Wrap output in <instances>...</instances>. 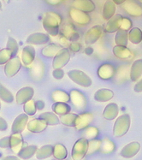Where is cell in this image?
Listing matches in <instances>:
<instances>
[{
	"label": "cell",
	"instance_id": "836d02e7",
	"mask_svg": "<svg viewBox=\"0 0 142 160\" xmlns=\"http://www.w3.org/2000/svg\"><path fill=\"white\" fill-rule=\"evenodd\" d=\"M40 118L46 122L47 125L50 126H54V125H58L60 123L59 118L53 112H44L40 115Z\"/></svg>",
	"mask_w": 142,
	"mask_h": 160
},
{
	"label": "cell",
	"instance_id": "b9f144b4",
	"mask_svg": "<svg viewBox=\"0 0 142 160\" xmlns=\"http://www.w3.org/2000/svg\"><path fill=\"white\" fill-rule=\"evenodd\" d=\"M114 150H115V144L113 143V141L107 138L104 139V141H102V143H101V147H100V151L103 153H110Z\"/></svg>",
	"mask_w": 142,
	"mask_h": 160
},
{
	"label": "cell",
	"instance_id": "8fae6325",
	"mask_svg": "<svg viewBox=\"0 0 142 160\" xmlns=\"http://www.w3.org/2000/svg\"><path fill=\"white\" fill-rule=\"evenodd\" d=\"M60 31L62 36L70 42H76L80 39L79 33L77 32L75 25H73L72 23L67 22L63 24Z\"/></svg>",
	"mask_w": 142,
	"mask_h": 160
},
{
	"label": "cell",
	"instance_id": "7bdbcfd3",
	"mask_svg": "<svg viewBox=\"0 0 142 160\" xmlns=\"http://www.w3.org/2000/svg\"><path fill=\"white\" fill-rule=\"evenodd\" d=\"M11 58H13V56L10 50L8 48L0 50V65H5Z\"/></svg>",
	"mask_w": 142,
	"mask_h": 160
},
{
	"label": "cell",
	"instance_id": "816d5d0a",
	"mask_svg": "<svg viewBox=\"0 0 142 160\" xmlns=\"http://www.w3.org/2000/svg\"><path fill=\"white\" fill-rule=\"evenodd\" d=\"M134 91L135 92H138V93L142 92V78L136 82L135 85L134 87Z\"/></svg>",
	"mask_w": 142,
	"mask_h": 160
},
{
	"label": "cell",
	"instance_id": "ab89813d",
	"mask_svg": "<svg viewBox=\"0 0 142 160\" xmlns=\"http://www.w3.org/2000/svg\"><path fill=\"white\" fill-rule=\"evenodd\" d=\"M102 141L98 140V139H93L88 141V149H87V153L86 155H92L95 153L96 152L100 150Z\"/></svg>",
	"mask_w": 142,
	"mask_h": 160
},
{
	"label": "cell",
	"instance_id": "60d3db41",
	"mask_svg": "<svg viewBox=\"0 0 142 160\" xmlns=\"http://www.w3.org/2000/svg\"><path fill=\"white\" fill-rule=\"evenodd\" d=\"M23 111L24 113L27 115L28 117H32L36 114L37 108L35 105V101L33 99H31L29 101H27L23 105Z\"/></svg>",
	"mask_w": 142,
	"mask_h": 160
},
{
	"label": "cell",
	"instance_id": "603a6c76",
	"mask_svg": "<svg viewBox=\"0 0 142 160\" xmlns=\"http://www.w3.org/2000/svg\"><path fill=\"white\" fill-rule=\"evenodd\" d=\"M23 138L22 134L14 133L10 136V147L15 153H18L23 147Z\"/></svg>",
	"mask_w": 142,
	"mask_h": 160
},
{
	"label": "cell",
	"instance_id": "bcb514c9",
	"mask_svg": "<svg viewBox=\"0 0 142 160\" xmlns=\"http://www.w3.org/2000/svg\"><path fill=\"white\" fill-rule=\"evenodd\" d=\"M133 22L131 20L127 17H123L122 18V23H121V27H120V29L123 30V31H129V30L132 28Z\"/></svg>",
	"mask_w": 142,
	"mask_h": 160
},
{
	"label": "cell",
	"instance_id": "9f6ffc18",
	"mask_svg": "<svg viewBox=\"0 0 142 160\" xmlns=\"http://www.w3.org/2000/svg\"><path fill=\"white\" fill-rule=\"evenodd\" d=\"M2 160H21V158L16 157V156H6L2 158Z\"/></svg>",
	"mask_w": 142,
	"mask_h": 160
},
{
	"label": "cell",
	"instance_id": "4dcf8cb0",
	"mask_svg": "<svg viewBox=\"0 0 142 160\" xmlns=\"http://www.w3.org/2000/svg\"><path fill=\"white\" fill-rule=\"evenodd\" d=\"M53 147L51 145H45L40 148H38L35 156L36 158L39 160L47 159L52 155Z\"/></svg>",
	"mask_w": 142,
	"mask_h": 160
},
{
	"label": "cell",
	"instance_id": "d6986e66",
	"mask_svg": "<svg viewBox=\"0 0 142 160\" xmlns=\"http://www.w3.org/2000/svg\"><path fill=\"white\" fill-rule=\"evenodd\" d=\"M140 150V144L137 141L127 144L121 151V156L124 158H131L135 156Z\"/></svg>",
	"mask_w": 142,
	"mask_h": 160
},
{
	"label": "cell",
	"instance_id": "cb8c5ba5",
	"mask_svg": "<svg viewBox=\"0 0 142 160\" xmlns=\"http://www.w3.org/2000/svg\"><path fill=\"white\" fill-rule=\"evenodd\" d=\"M119 114V107L116 103H110L106 105L103 111V117L108 121H112L117 118Z\"/></svg>",
	"mask_w": 142,
	"mask_h": 160
},
{
	"label": "cell",
	"instance_id": "277c9868",
	"mask_svg": "<svg viewBox=\"0 0 142 160\" xmlns=\"http://www.w3.org/2000/svg\"><path fill=\"white\" fill-rule=\"evenodd\" d=\"M88 141L86 138H81L76 141L71 152V157L73 160H82L87 153Z\"/></svg>",
	"mask_w": 142,
	"mask_h": 160
},
{
	"label": "cell",
	"instance_id": "3957f363",
	"mask_svg": "<svg viewBox=\"0 0 142 160\" xmlns=\"http://www.w3.org/2000/svg\"><path fill=\"white\" fill-rule=\"evenodd\" d=\"M69 78L77 85L83 88H89L93 84V81L85 72L79 69H72L67 73Z\"/></svg>",
	"mask_w": 142,
	"mask_h": 160
},
{
	"label": "cell",
	"instance_id": "d4e9b609",
	"mask_svg": "<svg viewBox=\"0 0 142 160\" xmlns=\"http://www.w3.org/2000/svg\"><path fill=\"white\" fill-rule=\"evenodd\" d=\"M112 52L114 56L121 60H128L133 58V53L127 46H115L113 47Z\"/></svg>",
	"mask_w": 142,
	"mask_h": 160
},
{
	"label": "cell",
	"instance_id": "f1b7e54d",
	"mask_svg": "<svg viewBox=\"0 0 142 160\" xmlns=\"http://www.w3.org/2000/svg\"><path fill=\"white\" fill-rule=\"evenodd\" d=\"M37 150H38V147L36 146L31 145V146H27L25 147H22L17 154H18L19 158L29 159V158H33L35 155Z\"/></svg>",
	"mask_w": 142,
	"mask_h": 160
},
{
	"label": "cell",
	"instance_id": "52a82bcc",
	"mask_svg": "<svg viewBox=\"0 0 142 160\" xmlns=\"http://www.w3.org/2000/svg\"><path fill=\"white\" fill-rule=\"evenodd\" d=\"M70 17L74 22L80 26H87L91 22V17L88 13L76 10L73 7H71L70 10Z\"/></svg>",
	"mask_w": 142,
	"mask_h": 160
},
{
	"label": "cell",
	"instance_id": "e0dca14e",
	"mask_svg": "<svg viewBox=\"0 0 142 160\" xmlns=\"http://www.w3.org/2000/svg\"><path fill=\"white\" fill-rule=\"evenodd\" d=\"M47 127H48V125L47 122L40 118H33L32 120L28 121L27 124V130L31 133H34V134L43 132L47 129Z\"/></svg>",
	"mask_w": 142,
	"mask_h": 160
},
{
	"label": "cell",
	"instance_id": "ac0fdd59",
	"mask_svg": "<svg viewBox=\"0 0 142 160\" xmlns=\"http://www.w3.org/2000/svg\"><path fill=\"white\" fill-rule=\"evenodd\" d=\"M123 10L133 17H142V6L134 1H126L122 4Z\"/></svg>",
	"mask_w": 142,
	"mask_h": 160
},
{
	"label": "cell",
	"instance_id": "91938a15",
	"mask_svg": "<svg viewBox=\"0 0 142 160\" xmlns=\"http://www.w3.org/2000/svg\"><path fill=\"white\" fill-rule=\"evenodd\" d=\"M3 1L4 3H9V2H10V0H3Z\"/></svg>",
	"mask_w": 142,
	"mask_h": 160
},
{
	"label": "cell",
	"instance_id": "7a4b0ae2",
	"mask_svg": "<svg viewBox=\"0 0 142 160\" xmlns=\"http://www.w3.org/2000/svg\"><path fill=\"white\" fill-rule=\"evenodd\" d=\"M131 125V118L129 114H123L116 118V120L113 127V135L115 137H122L124 136Z\"/></svg>",
	"mask_w": 142,
	"mask_h": 160
},
{
	"label": "cell",
	"instance_id": "681fc988",
	"mask_svg": "<svg viewBox=\"0 0 142 160\" xmlns=\"http://www.w3.org/2000/svg\"><path fill=\"white\" fill-rule=\"evenodd\" d=\"M10 147V136H5V137L0 139V148H8Z\"/></svg>",
	"mask_w": 142,
	"mask_h": 160
},
{
	"label": "cell",
	"instance_id": "74e56055",
	"mask_svg": "<svg viewBox=\"0 0 142 160\" xmlns=\"http://www.w3.org/2000/svg\"><path fill=\"white\" fill-rule=\"evenodd\" d=\"M44 73H45V64L40 60H38L37 62H35V64L32 68L31 75H33L34 79H40L43 76Z\"/></svg>",
	"mask_w": 142,
	"mask_h": 160
},
{
	"label": "cell",
	"instance_id": "30bf717a",
	"mask_svg": "<svg viewBox=\"0 0 142 160\" xmlns=\"http://www.w3.org/2000/svg\"><path fill=\"white\" fill-rule=\"evenodd\" d=\"M22 68V61L19 58L15 57L13 58H11L4 65V74L8 78H11L17 75L18 72L20 71Z\"/></svg>",
	"mask_w": 142,
	"mask_h": 160
},
{
	"label": "cell",
	"instance_id": "83f0119b",
	"mask_svg": "<svg viewBox=\"0 0 142 160\" xmlns=\"http://www.w3.org/2000/svg\"><path fill=\"white\" fill-rule=\"evenodd\" d=\"M116 13V4L112 0H107L103 8V18L106 21L110 20Z\"/></svg>",
	"mask_w": 142,
	"mask_h": 160
},
{
	"label": "cell",
	"instance_id": "5bb4252c",
	"mask_svg": "<svg viewBox=\"0 0 142 160\" xmlns=\"http://www.w3.org/2000/svg\"><path fill=\"white\" fill-rule=\"evenodd\" d=\"M36 52L33 46L28 45L26 46L22 49V62L25 67H30L32 66L34 60H35Z\"/></svg>",
	"mask_w": 142,
	"mask_h": 160
},
{
	"label": "cell",
	"instance_id": "11a10c76",
	"mask_svg": "<svg viewBox=\"0 0 142 160\" xmlns=\"http://www.w3.org/2000/svg\"><path fill=\"white\" fill-rule=\"evenodd\" d=\"M47 3L51 4V5H56V4H59L60 3H62L63 0H46Z\"/></svg>",
	"mask_w": 142,
	"mask_h": 160
},
{
	"label": "cell",
	"instance_id": "6125c7cd",
	"mask_svg": "<svg viewBox=\"0 0 142 160\" xmlns=\"http://www.w3.org/2000/svg\"><path fill=\"white\" fill-rule=\"evenodd\" d=\"M0 110H1V102H0Z\"/></svg>",
	"mask_w": 142,
	"mask_h": 160
},
{
	"label": "cell",
	"instance_id": "8992f818",
	"mask_svg": "<svg viewBox=\"0 0 142 160\" xmlns=\"http://www.w3.org/2000/svg\"><path fill=\"white\" fill-rule=\"evenodd\" d=\"M70 60V52L68 48H62L53 58V69H63Z\"/></svg>",
	"mask_w": 142,
	"mask_h": 160
},
{
	"label": "cell",
	"instance_id": "d590c367",
	"mask_svg": "<svg viewBox=\"0 0 142 160\" xmlns=\"http://www.w3.org/2000/svg\"><path fill=\"white\" fill-rule=\"evenodd\" d=\"M129 42V33L127 31L119 29L115 36V43L116 46H127Z\"/></svg>",
	"mask_w": 142,
	"mask_h": 160
},
{
	"label": "cell",
	"instance_id": "44dd1931",
	"mask_svg": "<svg viewBox=\"0 0 142 160\" xmlns=\"http://www.w3.org/2000/svg\"><path fill=\"white\" fill-rule=\"evenodd\" d=\"M72 7L86 13L93 12L95 10V4L92 0H74L72 2Z\"/></svg>",
	"mask_w": 142,
	"mask_h": 160
},
{
	"label": "cell",
	"instance_id": "db71d44e",
	"mask_svg": "<svg viewBox=\"0 0 142 160\" xmlns=\"http://www.w3.org/2000/svg\"><path fill=\"white\" fill-rule=\"evenodd\" d=\"M35 105H36L37 108V111L39 110V111H41V110H43L45 106H46V104H45V102L43 100H38V101H35Z\"/></svg>",
	"mask_w": 142,
	"mask_h": 160
},
{
	"label": "cell",
	"instance_id": "6da1fadb",
	"mask_svg": "<svg viewBox=\"0 0 142 160\" xmlns=\"http://www.w3.org/2000/svg\"><path fill=\"white\" fill-rule=\"evenodd\" d=\"M61 23H62V17L59 14L53 11H47L43 15L42 17L43 28L50 35H58Z\"/></svg>",
	"mask_w": 142,
	"mask_h": 160
},
{
	"label": "cell",
	"instance_id": "680465c9",
	"mask_svg": "<svg viewBox=\"0 0 142 160\" xmlns=\"http://www.w3.org/2000/svg\"><path fill=\"white\" fill-rule=\"evenodd\" d=\"M127 0H112V2L115 4H117V5H122V3H125Z\"/></svg>",
	"mask_w": 142,
	"mask_h": 160
},
{
	"label": "cell",
	"instance_id": "9a60e30c",
	"mask_svg": "<svg viewBox=\"0 0 142 160\" xmlns=\"http://www.w3.org/2000/svg\"><path fill=\"white\" fill-rule=\"evenodd\" d=\"M28 122V116L25 113L20 114L15 118L12 127H11V132L12 134L14 133H19L22 134L24 131V129L27 128V124Z\"/></svg>",
	"mask_w": 142,
	"mask_h": 160
},
{
	"label": "cell",
	"instance_id": "5b68a950",
	"mask_svg": "<svg viewBox=\"0 0 142 160\" xmlns=\"http://www.w3.org/2000/svg\"><path fill=\"white\" fill-rule=\"evenodd\" d=\"M70 102L72 103V105L75 106L77 111H81L85 110L87 105L86 98L85 95L79 90L73 89L70 92Z\"/></svg>",
	"mask_w": 142,
	"mask_h": 160
},
{
	"label": "cell",
	"instance_id": "f546056e",
	"mask_svg": "<svg viewBox=\"0 0 142 160\" xmlns=\"http://www.w3.org/2000/svg\"><path fill=\"white\" fill-rule=\"evenodd\" d=\"M51 110H52L53 113H55L56 115L63 116V115H66L68 113H70V111H71V107L67 103L56 102V103H54L52 105Z\"/></svg>",
	"mask_w": 142,
	"mask_h": 160
},
{
	"label": "cell",
	"instance_id": "ba28073f",
	"mask_svg": "<svg viewBox=\"0 0 142 160\" xmlns=\"http://www.w3.org/2000/svg\"><path fill=\"white\" fill-rule=\"evenodd\" d=\"M116 71V69L115 66L109 62H105L99 66L97 74L99 79H101L103 81H110L115 76Z\"/></svg>",
	"mask_w": 142,
	"mask_h": 160
},
{
	"label": "cell",
	"instance_id": "f35d334b",
	"mask_svg": "<svg viewBox=\"0 0 142 160\" xmlns=\"http://www.w3.org/2000/svg\"><path fill=\"white\" fill-rule=\"evenodd\" d=\"M0 99L8 104H10L14 101V96L11 93V92L1 83H0Z\"/></svg>",
	"mask_w": 142,
	"mask_h": 160
},
{
	"label": "cell",
	"instance_id": "d6a6232c",
	"mask_svg": "<svg viewBox=\"0 0 142 160\" xmlns=\"http://www.w3.org/2000/svg\"><path fill=\"white\" fill-rule=\"evenodd\" d=\"M52 155L57 160H64L68 157V151L63 144H56L53 147Z\"/></svg>",
	"mask_w": 142,
	"mask_h": 160
},
{
	"label": "cell",
	"instance_id": "94428289",
	"mask_svg": "<svg viewBox=\"0 0 142 160\" xmlns=\"http://www.w3.org/2000/svg\"><path fill=\"white\" fill-rule=\"evenodd\" d=\"M2 10V3H1V1H0V10Z\"/></svg>",
	"mask_w": 142,
	"mask_h": 160
},
{
	"label": "cell",
	"instance_id": "484cf974",
	"mask_svg": "<svg viewBox=\"0 0 142 160\" xmlns=\"http://www.w3.org/2000/svg\"><path fill=\"white\" fill-rule=\"evenodd\" d=\"M114 97V92L108 88H101L96 91L94 93V99L97 102H107L112 99Z\"/></svg>",
	"mask_w": 142,
	"mask_h": 160
},
{
	"label": "cell",
	"instance_id": "9c48e42d",
	"mask_svg": "<svg viewBox=\"0 0 142 160\" xmlns=\"http://www.w3.org/2000/svg\"><path fill=\"white\" fill-rule=\"evenodd\" d=\"M103 32H104V28L100 25L92 27L89 30H87V32L85 34L84 41L86 45H93L101 38Z\"/></svg>",
	"mask_w": 142,
	"mask_h": 160
},
{
	"label": "cell",
	"instance_id": "8d00e7d4",
	"mask_svg": "<svg viewBox=\"0 0 142 160\" xmlns=\"http://www.w3.org/2000/svg\"><path fill=\"white\" fill-rule=\"evenodd\" d=\"M77 117H78V114L70 112L68 114L60 117V122L63 123V125H65V126H68V127H75Z\"/></svg>",
	"mask_w": 142,
	"mask_h": 160
},
{
	"label": "cell",
	"instance_id": "ffe728a7",
	"mask_svg": "<svg viewBox=\"0 0 142 160\" xmlns=\"http://www.w3.org/2000/svg\"><path fill=\"white\" fill-rule=\"evenodd\" d=\"M50 41L49 35L43 33H35L30 34L27 39V43L28 45H33V46H41V45H46Z\"/></svg>",
	"mask_w": 142,
	"mask_h": 160
},
{
	"label": "cell",
	"instance_id": "7c38bea8",
	"mask_svg": "<svg viewBox=\"0 0 142 160\" xmlns=\"http://www.w3.org/2000/svg\"><path fill=\"white\" fill-rule=\"evenodd\" d=\"M93 121V115L91 112H83L78 115L76 118V125L75 128L76 130L81 131L85 130L86 128L89 127L90 123H92Z\"/></svg>",
	"mask_w": 142,
	"mask_h": 160
},
{
	"label": "cell",
	"instance_id": "7402d4cb",
	"mask_svg": "<svg viewBox=\"0 0 142 160\" xmlns=\"http://www.w3.org/2000/svg\"><path fill=\"white\" fill-rule=\"evenodd\" d=\"M142 75V59H137L131 65L129 69V77L131 82H136L139 81Z\"/></svg>",
	"mask_w": 142,
	"mask_h": 160
},
{
	"label": "cell",
	"instance_id": "c3c4849f",
	"mask_svg": "<svg viewBox=\"0 0 142 160\" xmlns=\"http://www.w3.org/2000/svg\"><path fill=\"white\" fill-rule=\"evenodd\" d=\"M52 75L53 77L56 79V80H61L64 76V71L63 70V69H54L52 72Z\"/></svg>",
	"mask_w": 142,
	"mask_h": 160
},
{
	"label": "cell",
	"instance_id": "6f0895ef",
	"mask_svg": "<svg viewBox=\"0 0 142 160\" xmlns=\"http://www.w3.org/2000/svg\"><path fill=\"white\" fill-rule=\"evenodd\" d=\"M85 53L88 56L92 55L93 53V49L92 47H90V46H87L86 49H85Z\"/></svg>",
	"mask_w": 142,
	"mask_h": 160
},
{
	"label": "cell",
	"instance_id": "4fadbf2b",
	"mask_svg": "<svg viewBox=\"0 0 142 160\" xmlns=\"http://www.w3.org/2000/svg\"><path fill=\"white\" fill-rule=\"evenodd\" d=\"M34 90L31 87H24L17 92L16 102L17 105H24L25 103L33 99Z\"/></svg>",
	"mask_w": 142,
	"mask_h": 160
},
{
	"label": "cell",
	"instance_id": "f907efd6",
	"mask_svg": "<svg viewBox=\"0 0 142 160\" xmlns=\"http://www.w3.org/2000/svg\"><path fill=\"white\" fill-rule=\"evenodd\" d=\"M69 47H70V52H72L74 53L79 52L80 51H81V45L77 42H71Z\"/></svg>",
	"mask_w": 142,
	"mask_h": 160
},
{
	"label": "cell",
	"instance_id": "f5cc1de1",
	"mask_svg": "<svg viewBox=\"0 0 142 160\" xmlns=\"http://www.w3.org/2000/svg\"><path fill=\"white\" fill-rule=\"evenodd\" d=\"M8 128V123L3 118L0 117V131H5Z\"/></svg>",
	"mask_w": 142,
	"mask_h": 160
},
{
	"label": "cell",
	"instance_id": "7dc6e473",
	"mask_svg": "<svg viewBox=\"0 0 142 160\" xmlns=\"http://www.w3.org/2000/svg\"><path fill=\"white\" fill-rule=\"evenodd\" d=\"M128 69H129V67H128V66L122 65V67H120V68L118 69V70H117V71L120 72V73H122V74L116 73V77H117V76H118V77H120V76L122 75V81H123V79H124V80H126V78H127V73H128Z\"/></svg>",
	"mask_w": 142,
	"mask_h": 160
},
{
	"label": "cell",
	"instance_id": "f6af8a7d",
	"mask_svg": "<svg viewBox=\"0 0 142 160\" xmlns=\"http://www.w3.org/2000/svg\"><path fill=\"white\" fill-rule=\"evenodd\" d=\"M9 50L11 51L12 52V56L13 58H15L17 54L18 53V51H19V46H18V43L16 39L12 38V37H9L8 39V41H7V47Z\"/></svg>",
	"mask_w": 142,
	"mask_h": 160
},
{
	"label": "cell",
	"instance_id": "ee69618b",
	"mask_svg": "<svg viewBox=\"0 0 142 160\" xmlns=\"http://www.w3.org/2000/svg\"><path fill=\"white\" fill-rule=\"evenodd\" d=\"M98 135H99V129L93 126H89L84 130V136H85L84 138H86L87 141L96 139Z\"/></svg>",
	"mask_w": 142,
	"mask_h": 160
},
{
	"label": "cell",
	"instance_id": "1f68e13d",
	"mask_svg": "<svg viewBox=\"0 0 142 160\" xmlns=\"http://www.w3.org/2000/svg\"><path fill=\"white\" fill-rule=\"evenodd\" d=\"M51 99L53 101L60 102V103H69L70 101V93H68L67 92L63 90H55L51 93Z\"/></svg>",
	"mask_w": 142,
	"mask_h": 160
},
{
	"label": "cell",
	"instance_id": "4316f807",
	"mask_svg": "<svg viewBox=\"0 0 142 160\" xmlns=\"http://www.w3.org/2000/svg\"><path fill=\"white\" fill-rule=\"evenodd\" d=\"M63 48L62 46H58L56 44H49L48 46H45L41 51V55L46 57L47 58H54V57L57 54L60 50Z\"/></svg>",
	"mask_w": 142,
	"mask_h": 160
},
{
	"label": "cell",
	"instance_id": "e575fe53",
	"mask_svg": "<svg viewBox=\"0 0 142 160\" xmlns=\"http://www.w3.org/2000/svg\"><path fill=\"white\" fill-rule=\"evenodd\" d=\"M129 40L132 44L138 45L142 42V31L139 28H133L129 30Z\"/></svg>",
	"mask_w": 142,
	"mask_h": 160
},
{
	"label": "cell",
	"instance_id": "2e32d148",
	"mask_svg": "<svg viewBox=\"0 0 142 160\" xmlns=\"http://www.w3.org/2000/svg\"><path fill=\"white\" fill-rule=\"evenodd\" d=\"M122 18H123V17L120 14L114 15V17H112L110 19L107 21L105 26L104 28L105 32L108 33H116L120 29Z\"/></svg>",
	"mask_w": 142,
	"mask_h": 160
}]
</instances>
